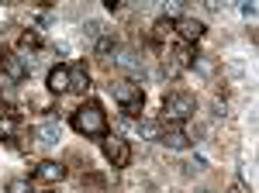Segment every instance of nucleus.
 <instances>
[{"instance_id":"nucleus-22","label":"nucleus","mask_w":259,"mask_h":193,"mask_svg":"<svg viewBox=\"0 0 259 193\" xmlns=\"http://www.w3.org/2000/svg\"><path fill=\"white\" fill-rule=\"evenodd\" d=\"M232 193H245V183H235V186H232Z\"/></svg>"},{"instance_id":"nucleus-10","label":"nucleus","mask_w":259,"mask_h":193,"mask_svg":"<svg viewBox=\"0 0 259 193\" xmlns=\"http://www.w3.org/2000/svg\"><path fill=\"white\" fill-rule=\"evenodd\" d=\"M45 83H49V93H66L69 90V66H52Z\"/></svg>"},{"instance_id":"nucleus-15","label":"nucleus","mask_w":259,"mask_h":193,"mask_svg":"<svg viewBox=\"0 0 259 193\" xmlns=\"http://www.w3.org/2000/svg\"><path fill=\"white\" fill-rule=\"evenodd\" d=\"M169 35H173V21H169V18H159L156 24H152V38H156V41H166Z\"/></svg>"},{"instance_id":"nucleus-11","label":"nucleus","mask_w":259,"mask_h":193,"mask_svg":"<svg viewBox=\"0 0 259 193\" xmlns=\"http://www.w3.org/2000/svg\"><path fill=\"white\" fill-rule=\"evenodd\" d=\"M118 49H121V45H118V38H114L111 31H107V35H100V38L94 41V52H97L100 59H114V56H118Z\"/></svg>"},{"instance_id":"nucleus-3","label":"nucleus","mask_w":259,"mask_h":193,"mask_svg":"<svg viewBox=\"0 0 259 193\" xmlns=\"http://www.w3.org/2000/svg\"><path fill=\"white\" fill-rule=\"evenodd\" d=\"M111 93H114V100H118V107H121V114H124V117L142 114V107H145V93H142V86L135 83V79H118V83L111 86Z\"/></svg>"},{"instance_id":"nucleus-6","label":"nucleus","mask_w":259,"mask_h":193,"mask_svg":"<svg viewBox=\"0 0 259 193\" xmlns=\"http://www.w3.org/2000/svg\"><path fill=\"white\" fill-rule=\"evenodd\" d=\"M173 31H177L187 45H194V41L204 38L207 28H204V21H197V18H177V21H173Z\"/></svg>"},{"instance_id":"nucleus-19","label":"nucleus","mask_w":259,"mask_h":193,"mask_svg":"<svg viewBox=\"0 0 259 193\" xmlns=\"http://www.w3.org/2000/svg\"><path fill=\"white\" fill-rule=\"evenodd\" d=\"M4 193H31V183L28 179H7Z\"/></svg>"},{"instance_id":"nucleus-8","label":"nucleus","mask_w":259,"mask_h":193,"mask_svg":"<svg viewBox=\"0 0 259 193\" xmlns=\"http://www.w3.org/2000/svg\"><path fill=\"white\" fill-rule=\"evenodd\" d=\"M35 179H38V183H62V179H66V166H62V162H38Z\"/></svg>"},{"instance_id":"nucleus-23","label":"nucleus","mask_w":259,"mask_h":193,"mask_svg":"<svg viewBox=\"0 0 259 193\" xmlns=\"http://www.w3.org/2000/svg\"><path fill=\"white\" fill-rule=\"evenodd\" d=\"M194 193H214V190H194Z\"/></svg>"},{"instance_id":"nucleus-4","label":"nucleus","mask_w":259,"mask_h":193,"mask_svg":"<svg viewBox=\"0 0 259 193\" xmlns=\"http://www.w3.org/2000/svg\"><path fill=\"white\" fill-rule=\"evenodd\" d=\"M100 149H104V159L114 166V169H128L132 166V141L121 135H104L100 138Z\"/></svg>"},{"instance_id":"nucleus-2","label":"nucleus","mask_w":259,"mask_h":193,"mask_svg":"<svg viewBox=\"0 0 259 193\" xmlns=\"http://www.w3.org/2000/svg\"><path fill=\"white\" fill-rule=\"evenodd\" d=\"M197 114V96L187 93V90H173V93H166L162 100V121L166 124H187L190 117Z\"/></svg>"},{"instance_id":"nucleus-13","label":"nucleus","mask_w":259,"mask_h":193,"mask_svg":"<svg viewBox=\"0 0 259 193\" xmlns=\"http://www.w3.org/2000/svg\"><path fill=\"white\" fill-rule=\"evenodd\" d=\"M35 135H38L41 145H56V141H59V121H49V124H41Z\"/></svg>"},{"instance_id":"nucleus-14","label":"nucleus","mask_w":259,"mask_h":193,"mask_svg":"<svg viewBox=\"0 0 259 193\" xmlns=\"http://www.w3.org/2000/svg\"><path fill=\"white\" fill-rule=\"evenodd\" d=\"M100 35H107V31H104V21H100V18H87V21H83V38L97 41Z\"/></svg>"},{"instance_id":"nucleus-20","label":"nucleus","mask_w":259,"mask_h":193,"mask_svg":"<svg viewBox=\"0 0 259 193\" xmlns=\"http://www.w3.org/2000/svg\"><path fill=\"white\" fill-rule=\"evenodd\" d=\"M242 14H245V18H256V4H252V0H249V4H242Z\"/></svg>"},{"instance_id":"nucleus-9","label":"nucleus","mask_w":259,"mask_h":193,"mask_svg":"<svg viewBox=\"0 0 259 193\" xmlns=\"http://www.w3.org/2000/svg\"><path fill=\"white\" fill-rule=\"evenodd\" d=\"M159 141L169 149V152H183V149H190V145H194V141L187 138V131H183V128H169V131H162Z\"/></svg>"},{"instance_id":"nucleus-5","label":"nucleus","mask_w":259,"mask_h":193,"mask_svg":"<svg viewBox=\"0 0 259 193\" xmlns=\"http://www.w3.org/2000/svg\"><path fill=\"white\" fill-rule=\"evenodd\" d=\"M0 73L7 76V83H24L28 79V59L21 56H11V52H0Z\"/></svg>"},{"instance_id":"nucleus-18","label":"nucleus","mask_w":259,"mask_h":193,"mask_svg":"<svg viewBox=\"0 0 259 193\" xmlns=\"http://www.w3.org/2000/svg\"><path fill=\"white\" fill-rule=\"evenodd\" d=\"M139 135H142V138H159L162 128L156 124V121H139Z\"/></svg>"},{"instance_id":"nucleus-17","label":"nucleus","mask_w":259,"mask_h":193,"mask_svg":"<svg viewBox=\"0 0 259 193\" xmlns=\"http://www.w3.org/2000/svg\"><path fill=\"white\" fill-rule=\"evenodd\" d=\"M190 66L197 69L200 76H207V79L214 76V62H211V59H207V56H194V62H190Z\"/></svg>"},{"instance_id":"nucleus-21","label":"nucleus","mask_w":259,"mask_h":193,"mask_svg":"<svg viewBox=\"0 0 259 193\" xmlns=\"http://www.w3.org/2000/svg\"><path fill=\"white\" fill-rule=\"evenodd\" d=\"M211 114H214V117H225V104H221V100H214V104H211Z\"/></svg>"},{"instance_id":"nucleus-1","label":"nucleus","mask_w":259,"mask_h":193,"mask_svg":"<svg viewBox=\"0 0 259 193\" xmlns=\"http://www.w3.org/2000/svg\"><path fill=\"white\" fill-rule=\"evenodd\" d=\"M73 128L80 131L83 138H104L107 135V114L97 100H87L83 107L73 111Z\"/></svg>"},{"instance_id":"nucleus-16","label":"nucleus","mask_w":259,"mask_h":193,"mask_svg":"<svg viewBox=\"0 0 259 193\" xmlns=\"http://www.w3.org/2000/svg\"><path fill=\"white\" fill-rule=\"evenodd\" d=\"M180 169H183V176H197V173H204V169H207V162H204L200 155H194V159H187Z\"/></svg>"},{"instance_id":"nucleus-7","label":"nucleus","mask_w":259,"mask_h":193,"mask_svg":"<svg viewBox=\"0 0 259 193\" xmlns=\"http://www.w3.org/2000/svg\"><path fill=\"white\" fill-rule=\"evenodd\" d=\"M114 62H118V69L132 73V76H139V73H142V56H139V49H118Z\"/></svg>"},{"instance_id":"nucleus-12","label":"nucleus","mask_w":259,"mask_h":193,"mask_svg":"<svg viewBox=\"0 0 259 193\" xmlns=\"http://www.w3.org/2000/svg\"><path fill=\"white\" fill-rule=\"evenodd\" d=\"M90 86V73H87V66H73L69 69V90H87Z\"/></svg>"}]
</instances>
